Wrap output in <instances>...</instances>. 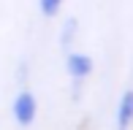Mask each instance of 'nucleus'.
Instances as JSON below:
<instances>
[{
	"instance_id": "7ed1b4c3",
	"label": "nucleus",
	"mask_w": 133,
	"mask_h": 130,
	"mask_svg": "<svg viewBox=\"0 0 133 130\" xmlns=\"http://www.w3.org/2000/svg\"><path fill=\"white\" fill-rule=\"evenodd\" d=\"M133 127V90H125L117 106V130H130Z\"/></svg>"
},
{
	"instance_id": "f03ea898",
	"label": "nucleus",
	"mask_w": 133,
	"mask_h": 130,
	"mask_svg": "<svg viewBox=\"0 0 133 130\" xmlns=\"http://www.w3.org/2000/svg\"><path fill=\"white\" fill-rule=\"evenodd\" d=\"M65 68H68V76L74 81H84L87 76H92V57L84 54V52H68V57H65Z\"/></svg>"
},
{
	"instance_id": "f257e3e1",
	"label": "nucleus",
	"mask_w": 133,
	"mask_h": 130,
	"mask_svg": "<svg viewBox=\"0 0 133 130\" xmlns=\"http://www.w3.org/2000/svg\"><path fill=\"white\" fill-rule=\"evenodd\" d=\"M11 114H14L16 125L22 127H30L35 122V117H38V100L30 90H19L14 98V106H11Z\"/></svg>"
},
{
	"instance_id": "20e7f679",
	"label": "nucleus",
	"mask_w": 133,
	"mask_h": 130,
	"mask_svg": "<svg viewBox=\"0 0 133 130\" xmlns=\"http://www.w3.org/2000/svg\"><path fill=\"white\" fill-rule=\"evenodd\" d=\"M74 38H76V19H68L63 25V33H60V44H63V49H71Z\"/></svg>"
},
{
	"instance_id": "39448f33",
	"label": "nucleus",
	"mask_w": 133,
	"mask_h": 130,
	"mask_svg": "<svg viewBox=\"0 0 133 130\" xmlns=\"http://www.w3.org/2000/svg\"><path fill=\"white\" fill-rule=\"evenodd\" d=\"M38 5H41V14L52 19V16L60 14V8H63V0H38Z\"/></svg>"
}]
</instances>
